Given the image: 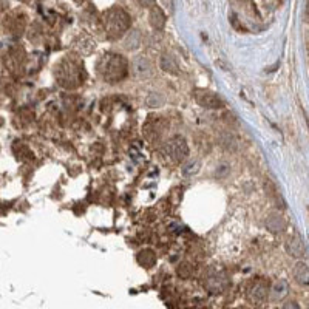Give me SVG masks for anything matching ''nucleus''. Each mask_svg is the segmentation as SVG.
<instances>
[{"instance_id": "7", "label": "nucleus", "mask_w": 309, "mask_h": 309, "mask_svg": "<svg viewBox=\"0 0 309 309\" xmlns=\"http://www.w3.org/2000/svg\"><path fill=\"white\" fill-rule=\"evenodd\" d=\"M193 97L196 104L203 107V108H209V110H219L224 107V101L219 97L216 93L211 92V90H204V88H196Z\"/></svg>"}, {"instance_id": "12", "label": "nucleus", "mask_w": 309, "mask_h": 309, "mask_svg": "<svg viewBox=\"0 0 309 309\" xmlns=\"http://www.w3.org/2000/svg\"><path fill=\"white\" fill-rule=\"evenodd\" d=\"M159 68L164 73L173 74V76H176V74L180 73V65H178V62H176L173 54H170V53L161 54V58H159Z\"/></svg>"}, {"instance_id": "20", "label": "nucleus", "mask_w": 309, "mask_h": 309, "mask_svg": "<svg viewBox=\"0 0 309 309\" xmlns=\"http://www.w3.org/2000/svg\"><path fill=\"white\" fill-rule=\"evenodd\" d=\"M283 309H300V306H299V303L294 302V300H288L283 305Z\"/></svg>"}, {"instance_id": "16", "label": "nucleus", "mask_w": 309, "mask_h": 309, "mask_svg": "<svg viewBox=\"0 0 309 309\" xmlns=\"http://www.w3.org/2000/svg\"><path fill=\"white\" fill-rule=\"evenodd\" d=\"M138 261L144 268H152L153 264H154V261H156V257H154V253L152 250L146 249V250H141L138 253Z\"/></svg>"}, {"instance_id": "22", "label": "nucleus", "mask_w": 309, "mask_h": 309, "mask_svg": "<svg viewBox=\"0 0 309 309\" xmlns=\"http://www.w3.org/2000/svg\"><path fill=\"white\" fill-rule=\"evenodd\" d=\"M73 2H74V3H77V5H81V3H84V2H85V0H73Z\"/></svg>"}, {"instance_id": "10", "label": "nucleus", "mask_w": 309, "mask_h": 309, "mask_svg": "<svg viewBox=\"0 0 309 309\" xmlns=\"http://www.w3.org/2000/svg\"><path fill=\"white\" fill-rule=\"evenodd\" d=\"M289 294V283L286 280H277L272 286H271V291H269V295H271V300L272 302H281L284 300L286 297Z\"/></svg>"}, {"instance_id": "9", "label": "nucleus", "mask_w": 309, "mask_h": 309, "mask_svg": "<svg viewBox=\"0 0 309 309\" xmlns=\"http://www.w3.org/2000/svg\"><path fill=\"white\" fill-rule=\"evenodd\" d=\"M284 249L288 252V255L292 258H303V255H305V245L297 235L289 237L284 241Z\"/></svg>"}, {"instance_id": "18", "label": "nucleus", "mask_w": 309, "mask_h": 309, "mask_svg": "<svg viewBox=\"0 0 309 309\" xmlns=\"http://www.w3.org/2000/svg\"><path fill=\"white\" fill-rule=\"evenodd\" d=\"M198 170H200V162H198V161H190V162H187L183 167V173L184 175H195Z\"/></svg>"}, {"instance_id": "24", "label": "nucleus", "mask_w": 309, "mask_h": 309, "mask_svg": "<svg viewBox=\"0 0 309 309\" xmlns=\"http://www.w3.org/2000/svg\"><path fill=\"white\" fill-rule=\"evenodd\" d=\"M238 309H246V308H238Z\"/></svg>"}, {"instance_id": "6", "label": "nucleus", "mask_w": 309, "mask_h": 309, "mask_svg": "<svg viewBox=\"0 0 309 309\" xmlns=\"http://www.w3.org/2000/svg\"><path fill=\"white\" fill-rule=\"evenodd\" d=\"M203 283L212 294H221L227 288V284H229L226 275L221 271L215 269V268L207 269Z\"/></svg>"}, {"instance_id": "17", "label": "nucleus", "mask_w": 309, "mask_h": 309, "mask_svg": "<svg viewBox=\"0 0 309 309\" xmlns=\"http://www.w3.org/2000/svg\"><path fill=\"white\" fill-rule=\"evenodd\" d=\"M164 104V96L159 93H150L147 97V105L149 107H161Z\"/></svg>"}, {"instance_id": "23", "label": "nucleus", "mask_w": 309, "mask_h": 309, "mask_svg": "<svg viewBox=\"0 0 309 309\" xmlns=\"http://www.w3.org/2000/svg\"><path fill=\"white\" fill-rule=\"evenodd\" d=\"M305 121H306V125H308V128H309V118L306 116V113H305Z\"/></svg>"}, {"instance_id": "11", "label": "nucleus", "mask_w": 309, "mask_h": 309, "mask_svg": "<svg viewBox=\"0 0 309 309\" xmlns=\"http://www.w3.org/2000/svg\"><path fill=\"white\" fill-rule=\"evenodd\" d=\"M165 20H167V17H165L164 11L159 8V6H152L150 11H149V24L153 30L156 31H162L164 27H165Z\"/></svg>"}, {"instance_id": "14", "label": "nucleus", "mask_w": 309, "mask_h": 309, "mask_svg": "<svg viewBox=\"0 0 309 309\" xmlns=\"http://www.w3.org/2000/svg\"><path fill=\"white\" fill-rule=\"evenodd\" d=\"M131 71L138 77H146L152 73V62L146 56H139L131 62Z\"/></svg>"}, {"instance_id": "19", "label": "nucleus", "mask_w": 309, "mask_h": 309, "mask_svg": "<svg viewBox=\"0 0 309 309\" xmlns=\"http://www.w3.org/2000/svg\"><path fill=\"white\" fill-rule=\"evenodd\" d=\"M221 144H223V146H226V149L232 150V147H230V146H234V147H235V144H237V142H235V139L232 138L230 135H227L224 139H221Z\"/></svg>"}, {"instance_id": "13", "label": "nucleus", "mask_w": 309, "mask_h": 309, "mask_svg": "<svg viewBox=\"0 0 309 309\" xmlns=\"http://www.w3.org/2000/svg\"><path fill=\"white\" fill-rule=\"evenodd\" d=\"M294 280L299 283L300 286L309 288V264L305 261H299L292 269Z\"/></svg>"}, {"instance_id": "21", "label": "nucleus", "mask_w": 309, "mask_h": 309, "mask_svg": "<svg viewBox=\"0 0 309 309\" xmlns=\"http://www.w3.org/2000/svg\"><path fill=\"white\" fill-rule=\"evenodd\" d=\"M139 3L146 8H152V6H154V0H139Z\"/></svg>"}, {"instance_id": "4", "label": "nucleus", "mask_w": 309, "mask_h": 309, "mask_svg": "<svg viewBox=\"0 0 309 309\" xmlns=\"http://www.w3.org/2000/svg\"><path fill=\"white\" fill-rule=\"evenodd\" d=\"M271 284L264 278L252 280L246 288V300L253 306H263L269 299Z\"/></svg>"}, {"instance_id": "15", "label": "nucleus", "mask_w": 309, "mask_h": 309, "mask_svg": "<svg viewBox=\"0 0 309 309\" xmlns=\"http://www.w3.org/2000/svg\"><path fill=\"white\" fill-rule=\"evenodd\" d=\"M142 43V37H141V32L138 30H131L125 34V39H124V47L130 51H135L141 47Z\"/></svg>"}, {"instance_id": "1", "label": "nucleus", "mask_w": 309, "mask_h": 309, "mask_svg": "<svg viewBox=\"0 0 309 309\" xmlns=\"http://www.w3.org/2000/svg\"><path fill=\"white\" fill-rule=\"evenodd\" d=\"M96 73L107 84L124 81L130 73L128 61L118 53H105L96 62Z\"/></svg>"}, {"instance_id": "5", "label": "nucleus", "mask_w": 309, "mask_h": 309, "mask_svg": "<svg viewBox=\"0 0 309 309\" xmlns=\"http://www.w3.org/2000/svg\"><path fill=\"white\" fill-rule=\"evenodd\" d=\"M165 153L173 162H183L189 156V146L183 136H173L165 144Z\"/></svg>"}, {"instance_id": "3", "label": "nucleus", "mask_w": 309, "mask_h": 309, "mask_svg": "<svg viewBox=\"0 0 309 309\" xmlns=\"http://www.w3.org/2000/svg\"><path fill=\"white\" fill-rule=\"evenodd\" d=\"M104 28L108 39L118 40L124 37L130 28V16L121 6H112L104 13Z\"/></svg>"}, {"instance_id": "8", "label": "nucleus", "mask_w": 309, "mask_h": 309, "mask_svg": "<svg viewBox=\"0 0 309 309\" xmlns=\"http://www.w3.org/2000/svg\"><path fill=\"white\" fill-rule=\"evenodd\" d=\"M266 229L271 232V234L280 235L288 229V219L283 216L281 212H272L266 218Z\"/></svg>"}, {"instance_id": "2", "label": "nucleus", "mask_w": 309, "mask_h": 309, "mask_svg": "<svg viewBox=\"0 0 309 309\" xmlns=\"http://www.w3.org/2000/svg\"><path fill=\"white\" fill-rule=\"evenodd\" d=\"M56 81L61 87L67 90H74L79 85H82L85 79V68L79 59L76 58H63L56 67Z\"/></svg>"}]
</instances>
